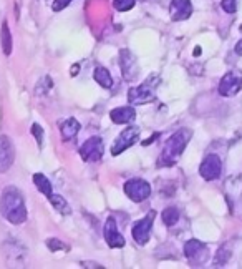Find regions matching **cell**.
Instances as JSON below:
<instances>
[{
	"label": "cell",
	"mask_w": 242,
	"mask_h": 269,
	"mask_svg": "<svg viewBox=\"0 0 242 269\" xmlns=\"http://www.w3.org/2000/svg\"><path fill=\"white\" fill-rule=\"evenodd\" d=\"M0 215L12 224H22L27 219V208L22 193L15 186H7L0 196Z\"/></svg>",
	"instance_id": "obj_1"
},
{
	"label": "cell",
	"mask_w": 242,
	"mask_h": 269,
	"mask_svg": "<svg viewBox=\"0 0 242 269\" xmlns=\"http://www.w3.org/2000/svg\"><path fill=\"white\" fill-rule=\"evenodd\" d=\"M191 138H193V131H191L189 128H181L174 134H171V137L166 140L165 148H163V151H161L159 165L161 166H173L174 163H177V160L181 158V155L184 153V150H186Z\"/></svg>",
	"instance_id": "obj_2"
},
{
	"label": "cell",
	"mask_w": 242,
	"mask_h": 269,
	"mask_svg": "<svg viewBox=\"0 0 242 269\" xmlns=\"http://www.w3.org/2000/svg\"><path fill=\"white\" fill-rule=\"evenodd\" d=\"M158 83H159V79L151 76V79H148L145 83H141L139 87L131 88L128 91V102L131 105H145L149 102H154L156 100L154 90L158 87Z\"/></svg>",
	"instance_id": "obj_3"
},
{
	"label": "cell",
	"mask_w": 242,
	"mask_h": 269,
	"mask_svg": "<svg viewBox=\"0 0 242 269\" xmlns=\"http://www.w3.org/2000/svg\"><path fill=\"white\" fill-rule=\"evenodd\" d=\"M138 138H139V128H138V126H128V128H125L123 131H121L116 137V140L113 141L111 155H113V157L121 155L125 150H128V148L136 143Z\"/></svg>",
	"instance_id": "obj_4"
},
{
	"label": "cell",
	"mask_w": 242,
	"mask_h": 269,
	"mask_svg": "<svg viewBox=\"0 0 242 269\" xmlns=\"http://www.w3.org/2000/svg\"><path fill=\"white\" fill-rule=\"evenodd\" d=\"M184 256L188 258V261L193 266H201L209 258L208 246L201 241H197V239H189V241H186V244H184Z\"/></svg>",
	"instance_id": "obj_5"
},
{
	"label": "cell",
	"mask_w": 242,
	"mask_h": 269,
	"mask_svg": "<svg viewBox=\"0 0 242 269\" xmlns=\"http://www.w3.org/2000/svg\"><path fill=\"white\" fill-rule=\"evenodd\" d=\"M125 193L131 201L141 203V201L148 200L149 195H151V185L145 180L134 178V180H130L125 183Z\"/></svg>",
	"instance_id": "obj_6"
},
{
	"label": "cell",
	"mask_w": 242,
	"mask_h": 269,
	"mask_svg": "<svg viewBox=\"0 0 242 269\" xmlns=\"http://www.w3.org/2000/svg\"><path fill=\"white\" fill-rule=\"evenodd\" d=\"M219 95L223 97H234L242 90V73L239 70L227 72L219 82Z\"/></svg>",
	"instance_id": "obj_7"
},
{
	"label": "cell",
	"mask_w": 242,
	"mask_h": 269,
	"mask_svg": "<svg viewBox=\"0 0 242 269\" xmlns=\"http://www.w3.org/2000/svg\"><path fill=\"white\" fill-rule=\"evenodd\" d=\"M105 145L99 137H91L80 146V157L83 161H99L103 158Z\"/></svg>",
	"instance_id": "obj_8"
},
{
	"label": "cell",
	"mask_w": 242,
	"mask_h": 269,
	"mask_svg": "<svg viewBox=\"0 0 242 269\" xmlns=\"http://www.w3.org/2000/svg\"><path fill=\"white\" fill-rule=\"evenodd\" d=\"M154 216H156L154 211H149L148 216H145L143 219H139V221L133 226V231H131L133 233V239L138 244L145 246L149 241V238H151V229H153Z\"/></svg>",
	"instance_id": "obj_9"
},
{
	"label": "cell",
	"mask_w": 242,
	"mask_h": 269,
	"mask_svg": "<svg viewBox=\"0 0 242 269\" xmlns=\"http://www.w3.org/2000/svg\"><path fill=\"white\" fill-rule=\"evenodd\" d=\"M220 173H223V161L217 157V155H208L201 166H199V175L203 176L206 181H214L217 180Z\"/></svg>",
	"instance_id": "obj_10"
},
{
	"label": "cell",
	"mask_w": 242,
	"mask_h": 269,
	"mask_svg": "<svg viewBox=\"0 0 242 269\" xmlns=\"http://www.w3.org/2000/svg\"><path fill=\"white\" fill-rule=\"evenodd\" d=\"M103 236H105L106 244H108L110 247H123L125 246V238L118 231V224H116L115 218L113 216H110L108 219H106Z\"/></svg>",
	"instance_id": "obj_11"
},
{
	"label": "cell",
	"mask_w": 242,
	"mask_h": 269,
	"mask_svg": "<svg viewBox=\"0 0 242 269\" xmlns=\"http://www.w3.org/2000/svg\"><path fill=\"white\" fill-rule=\"evenodd\" d=\"M119 63H121V72H123V76L125 80H134L138 76V63H136V59H134V55L123 48L119 53Z\"/></svg>",
	"instance_id": "obj_12"
},
{
	"label": "cell",
	"mask_w": 242,
	"mask_h": 269,
	"mask_svg": "<svg viewBox=\"0 0 242 269\" xmlns=\"http://www.w3.org/2000/svg\"><path fill=\"white\" fill-rule=\"evenodd\" d=\"M171 20L174 22H181V20H188L193 13V4L189 0H171L169 5Z\"/></svg>",
	"instance_id": "obj_13"
},
{
	"label": "cell",
	"mask_w": 242,
	"mask_h": 269,
	"mask_svg": "<svg viewBox=\"0 0 242 269\" xmlns=\"http://www.w3.org/2000/svg\"><path fill=\"white\" fill-rule=\"evenodd\" d=\"M13 165V146L9 137H0V173H7Z\"/></svg>",
	"instance_id": "obj_14"
},
{
	"label": "cell",
	"mask_w": 242,
	"mask_h": 269,
	"mask_svg": "<svg viewBox=\"0 0 242 269\" xmlns=\"http://www.w3.org/2000/svg\"><path fill=\"white\" fill-rule=\"evenodd\" d=\"M110 118L113 123L116 125H126L131 123L134 118H136V111H134L133 107H119L110 111Z\"/></svg>",
	"instance_id": "obj_15"
},
{
	"label": "cell",
	"mask_w": 242,
	"mask_h": 269,
	"mask_svg": "<svg viewBox=\"0 0 242 269\" xmlns=\"http://www.w3.org/2000/svg\"><path fill=\"white\" fill-rule=\"evenodd\" d=\"M80 128H82V125L78 123V120H75V118H68V120H65L62 125H60V131H62V138L65 140V141H68V140H73L76 134H78V131H80Z\"/></svg>",
	"instance_id": "obj_16"
},
{
	"label": "cell",
	"mask_w": 242,
	"mask_h": 269,
	"mask_svg": "<svg viewBox=\"0 0 242 269\" xmlns=\"http://www.w3.org/2000/svg\"><path fill=\"white\" fill-rule=\"evenodd\" d=\"M48 201L52 203V206L58 211L60 215H72V208H70V204L65 201V198H62L60 195H50L48 196Z\"/></svg>",
	"instance_id": "obj_17"
},
{
	"label": "cell",
	"mask_w": 242,
	"mask_h": 269,
	"mask_svg": "<svg viewBox=\"0 0 242 269\" xmlns=\"http://www.w3.org/2000/svg\"><path fill=\"white\" fill-rule=\"evenodd\" d=\"M33 183H35V186H37V189L40 191V193H44L47 198L53 193L52 183H50V180L47 178L45 175H42V173H35V175H33Z\"/></svg>",
	"instance_id": "obj_18"
},
{
	"label": "cell",
	"mask_w": 242,
	"mask_h": 269,
	"mask_svg": "<svg viewBox=\"0 0 242 269\" xmlns=\"http://www.w3.org/2000/svg\"><path fill=\"white\" fill-rule=\"evenodd\" d=\"M93 79L96 80L98 85H102V87L106 88V90L113 87V79H111L110 72H108V70H106L105 67H98V68L95 70Z\"/></svg>",
	"instance_id": "obj_19"
},
{
	"label": "cell",
	"mask_w": 242,
	"mask_h": 269,
	"mask_svg": "<svg viewBox=\"0 0 242 269\" xmlns=\"http://www.w3.org/2000/svg\"><path fill=\"white\" fill-rule=\"evenodd\" d=\"M0 39H2V50L5 55H10L12 53V33H10V28L7 20H4L2 24V32H0Z\"/></svg>",
	"instance_id": "obj_20"
},
{
	"label": "cell",
	"mask_w": 242,
	"mask_h": 269,
	"mask_svg": "<svg viewBox=\"0 0 242 269\" xmlns=\"http://www.w3.org/2000/svg\"><path fill=\"white\" fill-rule=\"evenodd\" d=\"M232 256V251H231V246L229 244H223L219 247V251L216 254V258H214V266H219V267H223L226 266L227 263H229V259Z\"/></svg>",
	"instance_id": "obj_21"
},
{
	"label": "cell",
	"mask_w": 242,
	"mask_h": 269,
	"mask_svg": "<svg viewBox=\"0 0 242 269\" xmlns=\"http://www.w3.org/2000/svg\"><path fill=\"white\" fill-rule=\"evenodd\" d=\"M161 219L166 226H174L177 221H179V209L174 208V206H168L165 211H163Z\"/></svg>",
	"instance_id": "obj_22"
},
{
	"label": "cell",
	"mask_w": 242,
	"mask_h": 269,
	"mask_svg": "<svg viewBox=\"0 0 242 269\" xmlns=\"http://www.w3.org/2000/svg\"><path fill=\"white\" fill-rule=\"evenodd\" d=\"M45 244H47V247L50 251H65V253H68L70 251V246L68 244H65L63 241H60L58 238H50V239H47L45 241Z\"/></svg>",
	"instance_id": "obj_23"
},
{
	"label": "cell",
	"mask_w": 242,
	"mask_h": 269,
	"mask_svg": "<svg viewBox=\"0 0 242 269\" xmlns=\"http://www.w3.org/2000/svg\"><path fill=\"white\" fill-rule=\"evenodd\" d=\"M134 0H113V7L118 10V12H128L131 10L134 7Z\"/></svg>",
	"instance_id": "obj_24"
},
{
	"label": "cell",
	"mask_w": 242,
	"mask_h": 269,
	"mask_svg": "<svg viewBox=\"0 0 242 269\" xmlns=\"http://www.w3.org/2000/svg\"><path fill=\"white\" fill-rule=\"evenodd\" d=\"M32 133H33L35 140H37L38 146H40V148L44 146V128H42V126H40L38 123H33V125H32Z\"/></svg>",
	"instance_id": "obj_25"
},
{
	"label": "cell",
	"mask_w": 242,
	"mask_h": 269,
	"mask_svg": "<svg viewBox=\"0 0 242 269\" xmlns=\"http://www.w3.org/2000/svg\"><path fill=\"white\" fill-rule=\"evenodd\" d=\"M220 7H223L224 12L234 13L237 10V0H223V2H220Z\"/></svg>",
	"instance_id": "obj_26"
},
{
	"label": "cell",
	"mask_w": 242,
	"mask_h": 269,
	"mask_svg": "<svg viewBox=\"0 0 242 269\" xmlns=\"http://www.w3.org/2000/svg\"><path fill=\"white\" fill-rule=\"evenodd\" d=\"M72 2H73V0H53L52 9H53V12H60L63 9H67V7Z\"/></svg>",
	"instance_id": "obj_27"
},
{
	"label": "cell",
	"mask_w": 242,
	"mask_h": 269,
	"mask_svg": "<svg viewBox=\"0 0 242 269\" xmlns=\"http://www.w3.org/2000/svg\"><path fill=\"white\" fill-rule=\"evenodd\" d=\"M82 266H83V267H103V266H99V264H96V263H88V261H83Z\"/></svg>",
	"instance_id": "obj_28"
},
{
	"label": "cell",
	"mask_w": 242,
	"mask_h": 269,
	"mask_svg": "<svg viewBox=\"0 0 242 269\" xmlns=\"http://www.w3.org/2000/svg\"><path fill=\"white\" fill-rule=\"evenodd\" d=\"M236 53H237V55H242V40L236 45Z\"/></svg>",
	"instance_id": "obj_29"
},
{
	"label": "cell",
	"mask_w": 242,
	"mask_h": 269,
	"mask_svg": "<svg viewBox=\"0 0 242 269\" xmlns=\"http://www.w3.org/2000/svg\"><path fill=\"white\" fill-rule=\"evenodd\" d=\"M194 55H196V56L201 55V47H196V48H194Z\"/></svg>",
	"instance_id": "obj_30"
},
{
	"label": "cell",
	"mask_w": 242,
	"mask_h": 269,
	"mask_svg": "<svg viewBox=\"0 0 242 269\" xmlns=\"http://www.w3.org/2000/svg\"><path fill=\"white\" fill-rule=\"evenodd\" d=\"M240 32H242V25H240Z\"/></svg>",
	"instance_id": "obj_31"
}]
</instances>
